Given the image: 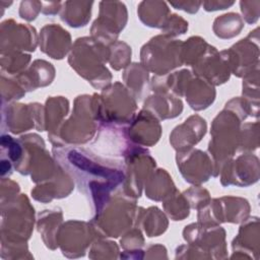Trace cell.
Listing matches in <instances>:
<instances>
[{"label":"cell","instance_id":"4316f807","mask_svg":"<svg viewBox=\"0 0 260 260\" xmlns=\"http://www.w3.org/2000/svg\"><path fill=\"white\" fill-rule=\"evenodd\" d=\"M143 110L150 113L158 121L173 119L183 112V103L180 98L169 92H152L144 103Z\"/></svg>","mask_w":260,"mask_h":260},{"label":"cell","instance_id":"d590c367","mask_svg":"<svg viewBox=\"0 0 260 260\" xmlns=\"http://www.w3.org/2000/svg\"><path fill=\"white\" fill-rule=\"evenodd\" d=\"M244 25V20L240 14L236 12H229L219 15L214 19L212 29L217 38L226 40L240 35Z\"/></svg>","mask_w":260,"mask_h":260},{"label":"cell","instance_id":"b9f144b4","mask_svg":"<svg viewBox=\"0 0 260 260\" xmlns=\"http://www.w3.org/2000/svg\"><path fill=\"white\" fill-rule=\"evenodd\" d=\"M131 54V47L127 43L117 41L110 46L109 64L116 71L125 69L130 64Z\"/></svg>","mask_w":260,"mask_h":260},{"label":"cell","instance_id":"ac0fdd59","mask_svg":"<svg viewBox=\"0 0 260 260\" xmlns=\"http://www.w3.org/2000/svg\"><path fill=\"white\" fill-rule=\"evenodd\" d=\"M177 167L184 180L192 185H201L213 177V164L207 152L189 148L177 151Z\"/></svg>","mask_w":260,"mask_h":260},{"label":"cell","instance_id":"4fadbf2b","mask_svg":"<svg viewBox=\"0 0 260 260\" xmlns=\"http://www.w3.org/2000/svg\"><path fill=\"white\" fill-rule=\"evenodd\" d=\"M6 124L8 131L20 134L36 128L38 131H46L44 106L39 103L2 104V126Z\"/></svg>","mask_w":260,"mask_h":260},{"label":"cell","instance_id":"bcb514c9","mask_svg":"<svg viewBox=\"0 0 260 260\" xmlns=\"http://www.w3.org/2000/svg\"><path fill=\"white\" fill-rule=\"evenodd\" d=\"M120 244L123 250H135L141 249L144 246V238L142 232L137 226H132L123 234L120 240Z\"/></svg>","mask_w":260,"mask_h":260},{"label":"cell","instance_id":"f35d334b","mask_svg":"<svg viewBox=\"0 0 260 260\" xmlns=\"http://www.w3.org/2000/svg\"><path fill=\"white\" fill-rule=\"evenodd\" d=\"M30 59V54L23 52L1 53V72L15 76L28 67Z\"/></svg>","mask_w":260,"mask_h":260},{"label":"cell","instance_id":"d6986e66","mask_svg":"<svg viewBox=\"0 0 260 260\" xmlns=\"http://www.w3.org/2000/svg\"><path fill=\"white\" fill-rule=\"evenodd\" d=\"M0 32L1 53L35 52L39 43V37L34 26L17 23L13 19L1 22Z\"/></svg>","mask_w":260,"mask_h":260},{"label":"cell","instance_id":"ffe728a7","mask_svg":"<svg viewBox=\"0 0 260 260\" xmlns=\"http://www.w3.org/2000/svg\"><path fill=\"white\" fill-rule=\"evenodd\" d=\"M191 67L195 76L206 80L213 86L225 83L232 74L223 50L217 51L211 45H208L203 55Z\"/></svg>","mask_w":260,"mask_h":260},{"label":"cell","instance_id":"9f6ffc18","mask_svg":"<svg viewBox=\"0 0 260 260\" xmlns=\"http://www.w3.org/2000/svg\"><path fill=\"white\" fill-rule=\"evenodd\" d=\"M120 258H123V259H143L144 258V251H142L141 249L124 250V252L121 253Z\"/></svg>","mask_w":260,"mask_h":260},{"label":"cell","instance_id":"f907efd6","mask_svg":"<svg viewBox=\"0 0 260 260\" xmlns=\"http://www.w3.org/2000/svg\"><path fill=\"white\" fill-rule=\"evenodd\" d=\"M19 195V185L9 178L1 180V203L9 201Z\"/></svg>","mask_w":260,"mask_h":260},{"label":"cell","instance_id":"6da1fadb","mask_svg":"<svg viewBox=\"0 0 260 260\" xmlns=\"http://www.w3.org/2000/svg\"><path fill=\"white\" fill-rule=\"evenodd\" d=\"M55 159L72 176L83 194L91 184H113L122 187L124 161L109 158L80 146L53 147Z\"/></svg>","mask_w":260,"mask_h":260},{"label":"cell","instance_id":"74e56055","mask_svg":"<svg viewBox=\"0 0 260 260\" xmlns=\"http://www.w3.org/2000/svg\"><path fill=\"white\" fill-rule=\"evenodd\" d=\"M162 207L166 214L175 221L183 220L190 214V205L183 193L178 189L162 200Z\"/></svg>","mask_w":260,"mask_h":260},{"label":"cell","instance_id":"cb8c5ba5","mask_svg":"<svg viewBox=\"0 0 260 260\" xmlns=\"http://www.w3.org/2000/svg\"><path fill=\"white\" fill-rule=\"evenodd\" d=\"M40 50L49 57L61 60L72 48L70 34L56 23L46 24L42 27L39 36Z\"/></svg>","mask_w":260,"mask_h":260},{"label":"cell","instance_id":"f1b7e54d","mask_svg":"<svg viewBox=\"0 0 260 260\" xmlns=\"http://www.w3.org/2000/svg\"><path fill=\"white\" fill-rule=\"evenodd\" d=\"M63 223V213L60 208L46 209L39 213L37 230L42 236L43 242L50 250L58 248L57 233Z\"/></svg>","mask_w":260,"mask_h":260},{"label":"cell","instance_id":"7dc6e473","mask_svg":"<svg viewBox=\"0 0 260 260\" xmlns=\"http://www.w3.org/2000/svg\"><path fill=\"white\" fill-rule=\"evenodd\" d=\"M161 30L162 34L172 38H175L179 35H184L188 30V21L178 14L171 13Z\"/></svg>","mask_w":260,"mask_h":260},{"label":"cell","instance_id":"3957f363","mask_svg":"<svg viewBox=\"0 0 260 260\" xmlns=\"http://www.w3.org/2000/svg\"><path fill=\"white\" fill-rule=\"evenodd\" d=\"M101 124L99 94H82L74 100L70 117L48 137L53 147L79 146L95 137Z\"/></svg>","mask_w":260,"mask_h":260},{"label":"cell","instance_id":"7c38bea8","mask_svg":"<svg viewBox=\"0 0 260 260\" xmlns=\"http://www.w3.org/2000/svg\"><path fill=\"white\" fill-rule=\"evenodd\" d=\"M128 12L123 2L102 1L99 17L90 27V37L110 47L117 42L120 32L126 26Z\"/></svg>","mask_w":260,"mask_h":260},{"label":"cell","instance_id":"8fae6325","mask_svg":"<svg viewBox=\"0 0 260 260\" xmlns=\"http://www.w3.org/2000/svg\"><path fill=\"white\" fill-rule=\"evenodd\" d=\"M251 206L247 199L236 196H223L210 199L198 209V222L220 224L222 222L242 223L250 216Z\"/></svg>","mask_w":260,"mask_h":260},{"label":"cell","instance_id":"11a10c76","mask_svg":"<svg viewBox=\"0 0 260 260\" xmlns=\"http://www.w3.org/2000/svg\"><path fill=\"white\" fill-rule=\"evenodd\" d=\"M62 2H42V13L45 15H55L61 11Z\"/></svg>","mask_w":260,"mask_h":260},{"label":"cell","instance_id":"60d3db41","mask_svg":"<svg viewBox=\"0 0 260 260\" xmlns=\"http://www.w3.org/2000/svg\"><path fill=\"white\" fill-rule=\"evenodd\" d=\"M209 44L198 36L190 37L188 40L183 42L182 46V59L184 65L192 66L195 62L203 55Z\"/></svg>","mask_w":260,"mask_h":260},{"label":"cell","instance_id":"9a60e30c","mask_svg":"<svg viewBox=\"0 0 260 260\" xmlns=\"http://www.w3.org/2000/svg\"><path fill=\"white\" fill-rule=\"evenodd\" d=\"M94 239L95 235L90 223L81 220L63 222L57 233V245L62 254L68 258L84 256Z\"/></svg>","mask_w":260,"mask_h":260},{"label":"cell","instance_id":"816d5d0a","mask_svg":"<svg viewBox=\"0 0 260 260\" xmlns=\"http://www.w3.org/2000/svg\"><path fill=\"white\" fill-rule=\"evenodd\" d=\"M144 258L147 259H168L167 249L165 246L155 244L149 246L144 251Z\"/></svg>","mask_w":260,"mask_h":260},{"label":"cell","instance_id":"9c48e42d","mask_svg":"<svg viewBox=\"0 0 260 260\" xmlns=\"http://www.w3.org/2000/svg\"><path fill=\"white\" fill-rule=\"evenodd\" d=\"M123 161L124 181L122 192L126 196L137 200L141 196L145 181L155 169V159L146 148L134 144L124 156Z\"/></svg>","mask_w":260,"mask_h":260},{"label":"cell","instance_id":"5bb4252c","mask_svg":"<svg viewBox=\"0 0 260 260\" xmlns=\"http://www.w3.org/2000/svg\"><path fill=\"white\" fill-rule=\"evenodd\" d=\"M259 29L256 27L245 38L223 50L231 73L245 77L259 68Z\"/></svg>","mask_w":260,"mask_h":260},{"label":"cell","instance_id":"e0dca14e","mask_svg":"<svg viewBox=\"0 0 260 260\" xmlns=\"http://www.w3.org/2000/svg\"><path fill=\"white\" fill-rule=\"evenodd\" d=\"M127 127L116 124H101L98 133L89 148L94 153L109 158H124L134 145L128 137Z\"/></svg>","mask_w":260,"mask_h":260},{"label":"cell","instance_id":"d4e9b609","mask_svg":"<svg viewBox=\"0 0 260 260\" xmlns=\"http://www.w3.org/2000/svg\"><path fill=\"white\" fill-rule=\"evenodd\" d=\"M74 180L72 176L60 165L55 177L45 183L37 184L31 189V196L35 200L48 203L53 199H61L69 196L74 189Z\"/></svg>","mask_w":260,"mask_h":260},{"label":"cell","instance_id":"8d00e7d4","mask_svg":"<svg viewBox=\"0 0 260 260\" xmlns=\"http://www.w3.org/2000/svg\"><path fill=\"white\" fill-rule=\"evenodd\" d=\"M242 99L245 101L249 116L259 117V68L245 77L242 83Z\"/></svg>","mask_w":260,"mask_h":260},{"label":"cell","instance_id":"f546056e","mask_svg":"<svg viewBox=\"0 0 260 260\" xmlns=\"http://www.w3.org/2000/svg\"><path fill=\"white\" fill-rule=\"evenodd\" d=\"M145 195L153 201H162L177 188L165 169H154L144 184Z\"/></svg>","mask_w":260,"mask_h":260},{"label":"cell","instance_id":"ab89813d","mask_svg":"<svg viewBox=\"0 0 260 260\" xmlns=\"http://www.w3.org/2000/svg\"><path fill=\"white\" fill-rule=\"evenodd\" d=\"M259 147V122H249L241 125L238 151L252 152Z\"/></svg>","mask_w":260,"mask_h":260},{"label":"cell","instance_id":"7bdbcfd3","mask_svg":"<svg viewBox=\"0 0 260 260\" xmlns=\"http://www.w3.org/2000/svg\"><path fill=\"white\" fill-rule=\"evenodd\" d=\"M118 245L105 238H95L89 248L88 257L91 259H116L119 256Z\"/></svg>","mask_w":260,"mask_h":260},{"label":"cell","instance_id":"83f0119b","mask_svg":"<svg viewBox=\"0 0 260 260\" xmlns=\"http://www.w3.org/2000/svg\"><path fill=\"white\" fill-rule=\"evenodd\" d=\"M184 96L191 109L202 111L213 104L216 90L212 84L193 74L186 85Z\"/></svg>","mask_w":260,"mask_h":260},{"label":"cell","instance_id":"f5cc1de1","mask_svg":"<svg viewBox=\"0 0 260 260\" xmlns=\"http://www.w3.org/2000/svg\"><path fill=\"white\" fill-rule=\"evenodd\" d=\"M201 3L202 2H198V1H180V2H170V5L175 7L176 9L194 14L199 10Z\"/></svg>","mask_w":260,"mask_h":260},{"label":"cell","instance_id":"1f68e13d","mask_svg":"<svg viewBox=\"0 0 260 260\" xmlns=\"http://www.w3.org/2000/svg\"><path fill=\"white\" fill-rule=\"evenodd\" d=\"M137 14L144 25L161 29L171 11L164 1H142L138 4Z\"/></svg>","mask_w":260,"mask_h":260},{"label":"cell","instance_id":"f6af8a7d","mask_svg":"<svg viewBox=\"0 0 260 260\" xmlns=\"http://www.w3.org/2000/svg\"><path fill=\"white\" fill-rule=\"evenodd\" d=\"M183 195L187 199L190 205V208H193L196 210L203 207L211 199L208 190L201 187L200 185H194L190 187L189 189L183 192Z\"/></svg>","mask_w":260,"mask_h":260},{"label":"cell","instance_id":"30bf717a","mask_svg":"<svg viewBox=\"0 0 260 260\" xmlns=\"http://www.w3.org/2000/svg\"><path fill=\"white\" fill-rule=\"evenodd\" d=\"M183 238L187 244L197 248L205 259L228 258L225 231L219 224L190 223L183 230Z\"/></svg>","mask_w":260,"mask_h":260},{"label":"cell","instance_id":"db71d44e","mask_svg":"<svg viewBox=\"0 0 260 260\" xmlns=\"http://www.w3.org/2000/svg\"><path fill=\"white\" fill-rule=\"evenodd\" d=\"M235 4V1H223V0H216V1H203L201 5L203 6L205 11H216V10H223L226 9Z\"/></svg>","mask_w":260,"mask_h":260},{"label":"cell","instance_id":"681fc988","mask_svg":"<svg viewBox=\"0 0 260 260\" xmlns=\"http://www.w3.org/2000/svg\"><path fill=\"white\" fill-rule=\"evenodd\" d=\"M42 11V1H22L19 6V15L22 19L31 21Z\"/></svg>","mask_w":260,"mask_h":260},{"label":"cell","instance_id":"ba28073f","mask_svg":"<svg viewBox=\"0 0 260 260\" xmlns=\"http://www.w3.org/2000/svg\"><path fill=\"white\" fill-rule=\"evenodd\" d=\"M101 123L128 126L137 111V101L126 86L116 81L102 89L99 94Z\"/></svg>","mask_w":260,"mask_h":260},{"label":"cell","instance_id":"c3c4849f","mask_svg":"<svg viewBox=\"0 0 260 260\" xmlns=\"http://www.w3.org/2000/svg\"><path fill=\"white\" fill-rule=\"evenodd\" d=\"M241 12L243 14V20L249 24H254L259 19L260 14V1H241L240 2Z\"/></svg>","mask_w":260,"mask_h":260},{"label":"cell","instance_id":"5b68a950","mask_svg":"<svg viewBox=\"0 0 260 260\" xmlns=\"http://www.w3.org/2000/svg\"><path fill=\"white\" fill-rule=\"evenodd\" d=\"M140 206L136 199L118 190L89 221L95 238H118L135 226Z\"/></svg>","mask_w":260,"mask_h":260},{"label":"cell","instance_id":"603a6c76","mask_svg":"<svg viewBox=\"0 0 260 260\" xmlns=\"http://www.w3.org/2000/svg\"><path fill=\"white\" fill-rule=\"evenodd\" d=\"M206 121L195 114L176 126L170 134V143L176 151L192 148L206 134Z\"/></svg>","mask_w":260,"mask_h":260},{"label":"cell","instance_id":"484cf974","mask_svg":"<svg viewBox=\"0 0 260 260\" xmlns=\"http://www.w3.org/2000/svg\"><path fill=\"white\" fill-rule=\"evenodd\" d=\"M14 77L25 91H32L52 83L55 78V68L50 62L37 59Z\"/></svg>","mask_w":260,"mask_h":260},{"label":"cell","instance_id":"ee69618b","mask_svg":"<svg viewBox=\"0 0 260 260\" xmlns=\"http://www.w3.org/2000/svg\"><path fill=\"white\" fill-rule=\"evenodd\" d=\"M25 90L20 86L14 76L1 74V93L2 103L12 102L21 99L25 94Z\"/></svg>","mask_w":260,"mask_h":260},{"label":"cell","instance_id":"7a4b0ae2","mask_svg":"<svg viewBox=\"0 0 260 260\" xmlns=\"http://www.w3.org/2000/svg\"><path fill=\"white\" fill-rule=\"evenodd\" d=\"M248 111L241 96L230 100L211 123V139L208 154L213 164V177H217L222 166L233 158L239 149L242 122L247 119Z\"/></svg>","mask_w":260,"mask_h":260},{"label":"cell","instance_id":"44dd1931","mask_svg":"<svg viewBox=\"0 0 260 260\" xmlns=\"http://www.w3.org/2000/svg\"><path fill=\"white\" fill-rule=\"evenodd\" d=\"M259 237V218L257 216H249L241 223L239 233L232 242L233 255L231 258L258 259Z\"/></svg>","mask_w":260,"mask_h":260},{"label":"cell","instance_id":"277c9868","mask_svg":"<svg viewBox=\"0 0 260 260\" xmlns=\"http://www.w3.org/2000/svg\"><path fill=\"white\" fill-rule=\"evenodd\" d=\"M110 47L91 37L78 38L69 52L68 63L79 76L94 88L103 89L112 81V74L106 67L109 62Z\"/></svg>","mask_w":260,"mask_h":260},{"label":"cell","instance_id":"e575fe53","mask_svg":"<svg viewBox=\"0 0 260 260\" xmlns=\"http://www.w3.org/2000/svg\"><path fill=\"white\" fill-rule=\"evenodd\" d=\"M69 112V101L64 96H50L44 106L45 127L52 133L63 123Z\"/></svg>","mask_w":260,"mask_h":260},{"label":"cell","instance_id":"2e32d148","mask_svg":"<svg viewBox=\"0 0 260 260\" xmlns=\"http://www.w3.org/2000/svg\"><path fill=\"white\" fill-rule=\"evenodd\" d=\"M259 158L252 152H242L228 160L221 168L220 184L224 187H249L259 180Z\"/></svg>","mask_w":260,"mask_h":260},{"label":"cell","instance_id":"d6a6232c","mask_svg":"<svg viewBox=\"0 0 260 260\" xmlns=\"http://www.w3.org/2000/svg\"><path fill=\"white\" fill-rule=\"evenodd\" d=\"M93 2L86 1H65L62 2L60 18L71 27L85 26L91 15Z\"/></svg>","mask_w":260,"mask_h":260},{"label":"cell","instance_id":"4dcf8cb0","mask_svg":"<svg viewBox=\"0 0 260 260\" xmlns=\"http://www.w3.org/2000/svg\"><path fill=\"white\" fill-rule=\"evenodd\" d=\"M135 226L142 229L149 238L158 237L168 230L169 220L166 214L156 206H150L147 209L140 207Z\"/></svg>","mask_w":260,"mask_h":260},{"label":"cell","instance_id":"8992f818","mask_svg":"<svg viewBox=\"0 0 260 260\" xmlns=\"http://www.w3.org/2000/svg\"><path fill=\"white\" fill-rule=\"evenodd\" d=\"M34 223L35 209L25 194L1 203V244L26 242Z\"/></svg>","mask_w":260,"mask_h":260},{"label":"cell","instance_id":"836d02e7","mask_svg":"<svg viewBox=\"0 0 260 260\" xmlns=\"http://www.w3.org/2000/svg\"><path fill=\"white\" fill-rule=\"evenodd\" d=\"M122 77L125 82L124 85L132 93L135 100H141L149 81L147 69L141 63H130L124 69Z\"/></svg>","mask_w":260,"mask_h":260},{"label":"cell","instance_id":"52a82bcc","mask_svg":"<svg viewBox=\"0 0 260 260\" xmlns=\"http://www.w3.org/2000/svg\"><path fill=\"white\" fill-rule=\"evenodd\" d=\"M183 42L160 34L151 38L140 50V63L147 71L162 76L183 66Z\"/></svg>","mask_w":260,"mask_h":260},{"label":"cell","instance_id":"7402d4cb","mask_svg":"<svg viewBox=\"0 0 260 260\" xmlns=\"http://www.w3.org/2000/svg\"><path fill=\"white\" fill-rule=\"evenodd\" d=\"M127 134L132 143L139 146H152L161 135L159 121L145 110H141L127 127Z\"/></svg>","mask_w":260,"mask_h":260}]
</instances>
